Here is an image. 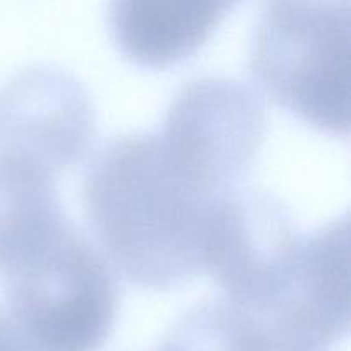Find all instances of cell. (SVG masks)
<instances>
[{
    "label": "cell",
    "mask_w": 351,
    "mask_h": 351,
    "mask_svg": "<svg viewBox=\"0 0 351 351\" xmlns=\"http://www.w3.org/2000/svg\"><path fill=\"white\" fill-rule=\"evenodd\" d=\"M81 192L98 250L127 281L165 290L202 271L218 199L201 197L175 173L154 132L103 143L86 167Z\"/></svg>",
    "instance_id": "6da1fadb"
},
{
    "label": "cell",
    "mask_w": 351,
    "mask_h": 351,
    "mask_svg": "<svg viewBox=\"0 0 351 351\" xmlns=\"http://www.w3.org/2000/svg\"><path fill=\"white\" fill-rule=\"evenodd\" d=\"M350 19L343 2H266L250 41L254 81L319 130L350 129Z\"/></svg>",
    "instance_id": "7a4b0ae2"
},
{
    "label": "cell",
    "mask_w": 351,
    "mask_h": 351,
    "mask_svg": "<svg viewBox=\"0 0 351 351\" xmlns=\"http://www.w3.org/2000/svg\"><path fill=\"white\" fill-rule=\"evenodd\" d=\"M7 314L38 351H98L119 312L112 266L77 225L0 273Z\"/></svg>",
    "instance_id": "3957f363"
},
{
    "label": "cell",
    "mask_w": 351,
    "mask_h": 351,
    "mask_svg": "<svg viewBox=\"0 0 351 351\" xmlns=\"http://www.w3.org/2000/svg\"><path fill=\"white\" fill-rule=\"evenodd\" d=\"M266 127V105L256 89L211 74L178 89L154 136L175 173L195 194L216 201L243 187Z\"/></svg>",
    "instance_id": "277c9868"
},
{
    "label": "cell",
    "mask_w": 351,
    "mask_h": 351,
    "mask_svg": "<svg viewBox=\"0 0 351 351\" xmlns=\"http://www.w3.org/2000/svg\"><path fill=\"white\" fill-rule=\"evenodd\" d=\"M304 233L274 194L240 187L213 208L202 271L226 298L264 314L287 283Z\"/></svg>",
    "instance_id": "5b68a950"
},
{
    "label": "cell",
    "mask_w": 351,
    "mask_h": 351,
    "mask_svg": "<svg viewBox=\"0 0 351 351\" xmlns=\"http://www.w3.org/2000/svg\"><path fill=\"white\" fill-rule=\"evenodd\" d=\"M93 98L81 79L53 64H33L0 86V149L57 177L91 149Z\"/></svg>",
    "instance_id": "8992f818"
},
{
    "label": "cell",
    "mask_w": 351,
    "mask_h": 351,
    "mask_svg": "<svg viewBox=\"0 0 351 351\" xmlns=\"http://www.w3.org/2000/svg\"><path fill=\"white\" fill-rule=\"evenodd\" d=\"M263 315L276 329L326 350L350 328V221L304 235L287 283Z\"/></svg>",
    "instance_id": "52a82bcc"
},
{
    "label": "cell",
    "mask_w": 351,
    "mask_h": 351,
    "mask_svg": "<svg viewBox=\"0 0 351 351\" xmlns=\"http://www.w3.org/2000/svg\"><path fill=\"white\" fill-rule=\"evenodd\" d=\"M232 7L226 0H115L106 17L123 57L163 69L192 57Z\"/></svg>",
    "instance_id": "ba28073f"
},
{
    "label": "cell",
    "mask_w": 351,
    "mask_h": 351,
    "mask_svg": "<svg viewBox=\"0 0 351 351\" xmlns=\"http://www.w3.org/2000/svg\"><path fill=\"white\" fill-rule=\"evenodd\" d=\"M55 178L0 149V271L71 219L62 208Z\"/></svg>",
    "instance_id": "9c48e42d"
},
{
    "label": "cell",
    "mask_w": 351,
    "mask_h": 351,
    "mask_svg": "<svg viewBox=\"0 0 351 351\" xmlns=\"http://www.w3.org/2000/svg\"><path fill=\"white\" fill-rule=\"evenodd\" d=\"M233 351H326L274 328L263 315L252 314L243 324Z\"/></svg>",
    "instance_id": "30bf717a"
},
{
    "label": "cell",
    "mask_w": 351,
    "mask_h": 351,
    "mask_svg": "<svg viewBox=\"0 0 351 351\" xmlns=\"http://www.w3.org/2000/svg\"><path fill=\"white\" fill-rule=\"evenodd\" d=\"M0 351H38L2 308H0Z\"/></svg>",
    "instance_id": "8fae6325"
}]
</instances>
